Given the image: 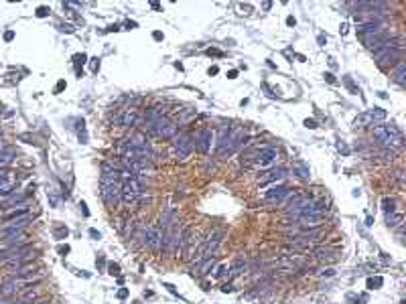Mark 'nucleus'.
<instances>
[{"instance_id":"f257e3e1","label":"nucleus","mask_w":406,"mask_h":304,"mask_svg":"<svg viewBox=\"0 0 406 304\" xmlns=\"http://www.w3.org/2000/svg\"><path fill=\"white\" fill-rule=\"evenodd\" d=\"M372 136L380 142V146L384 150L396 152L404 146L402 132L394 124H376V126H372Z\"/></svg>"},{"instance_id":"f03ea898","label":"nucleus","mask_w":406,"mask_h":304,"mask_svg":"<svg viewBox=\"0 0 406 304\" xmlns=\"http://www.w3.org/2000/svg\"><path fill=\"white\" fill-rule=\"evenodd\" d=\"M402 51H404V41L400 37H392L386 45H382L380 49L374 51V59H376L378 67L386 69V67H392L402 61Z\"/></svg>"},{"instance_id":"7ed1b4c3","label":"nucleus","mask_w":406,"mask_h":304,"mask_svg":"<svg viewBox=\"0 0 406 304\" xmlns=\"http://www.w3.org/2000/svg\"><path fill=\"white\" fill-rule=\"evenodd\" d=\"M323 239H325V227H313V229H305L301 233H295L288 241L295 250H313Z\"/></svg>"},{"instance_id":"20e7f679","label":"nucleus","mask_w":406,"mask_h":304,"mask_svg":"<svg viewBox=\"0 0 406 304\" xmlns=\"http://www.w3.org/2000/svg\"><path fill=\"white\" fill-rule=\"evenodd\" d=\"M142 195H144V187H142L140 178H126V180H122L120 201H124L126 205H134L136 201H140Z\"/></svg>"},{"instance_id":"39448f33","label":"nucleus","mask_w":406,"mask_h":304,"mask_svg":"<svg viewBox=\"0 0 406 304\" xmlns=\"http://www.w3.org/2000/svg\"><path fill=\"white\" fill-rule=\"evenodd\" d=\"M307 258L301 256V254H282L278 260H276V268H280L282 272H299V270H305L307 268Z\"/></svg>"},{"instance_id":"423d86ee","label":"nucleus","mask_w":406,"mask_h":304,"mask_svg":"<svg viewBox=\"0 0 406 304\" xmlns=\"http://www.w3.org/2000/svg\"><path fill=\"white\" fill-rule=\"evenodd\" d=\"M177 122H173L169 116H161L153 126H151V132L159 138H173L177 134Z\"/></svg>"},{"instance_id":"0eeeda50","label":"nucleus","mask_w":406,"mask_h":304,"mask_svg":"<svg viewBox=\"0 0 406 304\" xmlns=\"http://www.w3.org/2000/svg\"><path fill=\"white\" fill-rule=\"evenodd\" d=\"M382 120H386V112L380 110V108H374V110H368V112L360 114V116L356 118L354 126H356V128H368V126H376V124H380Z\"/></svg>"},{"instance_id":"6e6552de","label":"nucleus","mask_w":406,"mask_h":304,"mask_svg":"<svg viewBox=\"0 0 406 304\" xmlns=\"http://www.w3.org/2000/svg\"><path fill=\"white\" fill-rule=\"evenodd\" d=\"M288 221H291V225H295V227L313 229V227H321V223L325 221V213H307V215L291 217Z\"/></svg>"},{"instance_id":"1a4fd4ad","label":"nucleus","mask_w":406,"mask_h":304,"mask_svg":"<svg viewBox=\"0 0 406 304\" xmlns=\"http://www.w3.org/2000/svg\"><path fill=\"white\" fill-rule=\"evenodd\" d=\"M173 150H175V158L177 160H187L189 156H191V152H193V138L189 136V134H181L177 140H175V144H173Z\"/></svg>"},{"instance_id":"9d476101","label":"nucleus","mask_w":406,"mask_h":304,"mask_svg":"<svg viewBox=\"0 0 406 304\" xmlns=\"http://www.w3.org/2000/svg\"><path fill=\"white\" fill-rule=\"evenodd\" d=\"M276 160H278V150L274 146H268V148H264L256 156V160L252 162V166L254 168H270V166L276 164Z\"/></svg>"},{"instance_id":"9b49d317","label":"nucleus","mask_w":406,"mask_h":304,"mask_svg":"<svg viewBox=\"0 0 406 304\" xmlns=\"http://www.w3.org/2000/svg\"><path fill=\"white\" fill-rule=\"evenodd\" d=\"M219 241H221V231H213V233H211V235L205 239V244L201 246L197 262H203V260H207V258H213V254H215V250H217Z\"/></svg>"},{"instance_id":"f8f14e48","label":"nucleus","mask_w":406,"mask_h":304,"mask_svg":"<svg viewBox=\"0 0 406 304\" xmlns=\"http://www.w3.org/2000/svg\"><path fill=\"white\" fill-rule=\"evenodd\" d=\"M28 225H31V217L24 215V217H18V219H12V221H4V227L0 229V233H2V237L12 235V233H18V231H24Z\"/></svg>"},{"instance_id":"ddd939ff","label":"nucleus","mask_w":406,"mask_h":304,"mask_svg":"<svg viewBox=\"0 0 406 304\" xmlns=\"http://www.w3.org/2000/svg\"><path fill=\"white\" fill-rule=\"evenodd\" d=\"M144 244L151 248V250H161L163 246V229L159 225H149L147 227V235H144Z\"/></svg>"},{"instance_id":"4468645a","label":"nucleus","mask_w":406,"mask_h":304,"mask_svg":"<svg viewBox=\"0 0 406 304\" xmlns=\"http://www.w3.org/2000/svg\"><path fill=\"white\" fill-rule=\"evenodd\" d=\"M116 122H118L120 126H124V128L134 126V124L138 122V110H136V108H124V110H120V112L116 114Z\"/></svg>"},{"instance_id":"2eb2a0df","label":"nucleus","mask_w":406,"mask_h":304,"mask_svg":"<svg viewBox=\"0 0 406 304\" xmlns=\"http://www.w3.org/2000/svg\"><path fill=\"white\" fill-rule=\"evenodd\" d=\"M213 138H215L213 130H209V128L201 130V132L197 134V138H195V146H197V150L203 152V154H207V152L211 150V146H213Z\"/></svg>"},{"instance_id":"dca6fc26","label":"nucleus","mask_w":406,"mask_h":304,"mask_svg":"<svg viewBox=\"0 0 406 304\" xmlns=\"http://www.w3.org/2000/svg\"><path fill=\"white\" fill-rule=\"evenodd\" d=\"M10 174L12 172H8V170H0V197H8L16 189V180Z\"/></svg>"},{"instance_id":"f3484780","label":"nucleus","mask_w":406,"mask_h":304,"mask_svg":"<svg viewBox=\"0 0 406 304\" xmlns=\"http://www.w3.org/2000/svg\"><path fill=\"white\" fill-rule=\"evenodd\" d=\"M286 172H288V170H286V168H282V166H280V168H270L268 172H264V174L258 178V183H260V185H268V183L280 180V178H284V176H286Z\"/></svg>"},{"instance_id":"a211bd4d","label":"nucleus","mask_w":406,"mask_h":304,"mask_svg":"<svg viewBox=\"0 0 406 304\" xmlns=\"http://www.w3.org/2000/svg\"><path fill=\"white\" fill-rule=\"evenodd\" d=\"M2 244L8 246V248L26 246V244H28V235H26L24 231H18V233H12V235H4V237H2Z\"/></svg>"},{"instance_id":"6ab92c4d","label":"nucleus","mask_w":406,"mask_h":304,"mask_svg":"<svg viewBox=\"0 0 406 304\" xmlns=\"http://www.w3.org/2000/svg\"><path fill=\"white\" fill-rule=\"evenodd\" d=\"M288 189L286 187H282V185H278V187H274V189H270V191H266V201H270V203H280L282 199H286L288 197Z\"/></svg>"},{"instance_id":"aec40b11","label":"nucleus","mask_w":406,"mask_h":304,"mask_svg":"<svg viewBox=\"0 0 406 304\" xmlns=\"http://www.w3.org/2000/svg\"><path fill=\"white\" fill-rule=\"evenodd\" d=\"M313 258L319 260V262H331V260H337V252L331 250V248H313Z\"/></svg>"},{"instance_id":"412c9836","label":"nucleus","mask_w":406,"mask_h":304,"mask_svg":"<svg viewBox=\"0 0 406 304\" xmlns=\"http://www.w3.org/2000/svg\"><path fill=\"white\" fill-rule=\"evenodd\" d=\"M406 63L404 61H400V63H396L394 65V81L398 83V85H404L406 83Z\"/></svg>"},{"instance_id":"4be33fe9","label":"nucleus","mask_w":406,"mask_h":304,"mask_svg":"<svg viewBox=\"0 0 406 304\" xmlns=\"http://www.w3.org/2000/svg\"><path fill=\"white\" fill-rule=\"evenodd\" d=\"M244 272H246V262H244L242 258H238L236 264H234L231 270H229V276H231V278H238V276H242Z\"/></svg>"},{"instance_id":"5701e85b","label":"nucleus","mask_w":406,"mask_h":304,"mask_svg":"<svg viewBox=\"0 0 406 304\" xmlns=\"http://www.w3.org/2000/svg\"><path fill=\"white\" fill-rule=\"evenodd\" d=\"M26 215V205H20L18 209H12L4 215V221H12V219H18V217H24Z\"/></svg>"},{"instance_id":"b1692460","label":"nucleus","mask_w":406,"mask_h":304,"mask_svg":"<svg viewBox=\"0 0 406 304\" xmlns=\"http://www.w3.org/2000/svg\"><path fill=\"white\" fill-rule=\"evenodd\" d=\"M12 160H14V150L12 148H4V152L0 154V168L8 166Z\"/></svg>"},{"instance_id":"393cba45","label":"nucleus","mask_w":406,"mask_h":304,"mask_svg":"<svg viewBox=\"0 0 406 304\" xmlns=\"http://www.w3.org/2000/svg\"><path fill=\"white\" fill-rule=\"evenodd\" d=\"M293 170L297 172L299 178H309V166H307L305 162H297V164L293 166Z\"/></svg>"},{"instance_id":"a878e982","label":"nucleus","mask_w":406,"mask_h":304,"mask_svg":"<svg viewBox=\"0 0 406 304\" xmlns=\"http://www.w3.org/2000/svg\"><path fill=\"white\" fill-rule=\"evenodd\" d=\"M382 205H384V211H386V213H388V211H390V213H394V205H396V203H394V199H388V197H386V199L382 201Z\"/></svg>"},{"instance_id":"bb28decb","label":"nucleus","mask_w":406,"mask_h":304,"mask_svg":"<svg viewBox=\"0 0 406 304\" xmlns=\"http://www.w3.org/2000/svg\"><path fill=\"white\" fill-rule=\"evenodd\" d=\"M47 14H49V8H45V6H41V8L37 10V16H41V18L47 16Z\"/></svg>"},{"instance_id":"cd10ccee","label":"nucleus","mask_w":406,"mask_h":304,"mask_svg":"<svg viewBox=\"0 0 406 304\" xmlns=\"http://www.w3.org/2000/svg\"><path fill=\"white\" fill-rule=\"evenodd\" d=\"M396 178H398V185H400V187H404V172H402V170H398V172H396Z\"/></svg>"},{"instance_id":"c85d7f7f","label":"nucleus","mask_w":406,"mask_h":304,"mask_svg":"<svg viewBox=\"0 0 406 304\" xmlns=\"http://www.w3.org/2000/svg\"><path fill=\"white\" fill-rule=\"evenodd\" d=\"M225 274V266H219L217 270H215V276H223Z\"/></svg>"},{"instance_id":"c756f323","label":"nucleus","mask_w":406,"mask_h":304,"mask_svg":"<svg viewBox=\"0 0 406 304\" xmlns=\"http://www.w3.org/2000/svg\"><path fill=\"white\" fill-rule=\"evenodd\" d=\"M12 37H14V33H12V31H8V33L4 35V39H6V41H12Z\"/></svg>"},{"instance_id":"7c9ffc66","label":"nucleus","mask_w":406,"mask_h":304,"mask_svg":"<svg viewBox=\"0 0 406 304\" xmlns=\"http://www.w3.org/2000/svg\"><path fill=\"white\" fill-rule=\"evenodd\" d=\"M110 274H118V266H110Z\"/></svg>"},{"instance_id":"2f4dec72","label":"nucleus","mask_w":406,"mask_h":304,"mask_svg":"<svg viewBox=\"0 0 406 304\" xmlns=\"http://www.w3.org/2000/svg\"><path fill=\"white\" fill-rule=\"evenodd\" d=\"M153 37H155V39H157V41H161V39H163V33H155V35H153Z\"/></svg>"},{"instance_id":"473e14b6","label":"nucleus","mask_w":406,"mask_h":304,"mask_svg":"<svg viewBox=\"0 0 406 304\" xmlns=\"http://www.w3.org/2000/svg\"><path fill=\"white\" fill-rule=\"evenodd\" d=\"M126 294H128L126 290H120V292H118V296H120V298H126Z\"/></svg>"},{"instance_id":"72a5a7b5","label":"nucleus","mask_w":406,"mask_h":304,"mask_svg":"<svg viewBox=\"0 0 406 304\" xmlns=\"http://www.w3.org/2000/svg\"><path fill=\"white\" fill-rule=\"evenodd\" d=\"M8 304H26V302H22V300H18V302H8Z\"/></svg>"}]
</instances>
